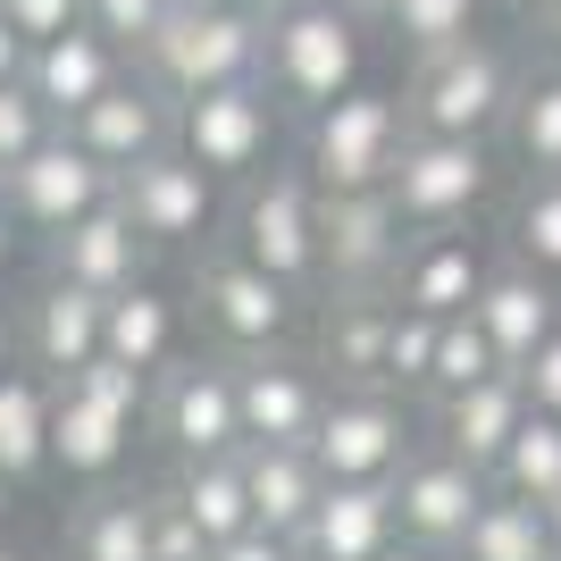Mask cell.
Here are the masks:
<instances>
[{
    "label": "cell",
    "instance_id": "cell-1",
    "mask_svg": "<svg viewBox=\"0 0 561 561\" xmlns=\"http://www.w3.org/2000/svg\"><path fill=\"white\" fill-rule=\"evenodd\" d=\"M512 93H519L512 50H494L486 34H461V43L427 50L420 68H411V84H402V117H411V135H469V142H486V135H503Z\"/></svg>",
    "mask_w": 561,
    "mask_h": 561
},
{
    "label": "cell",
    "instance_id": "cell-2",
    "mask_svg": "<svg viewBox=\"0 0 561 561\" xmlns=\"http://www.w3.org/2000/svg\"><path fill=\"white\" fill-rule=\"evenodd\" d=\"M260 76L285 101V117H319L360 84V18H344L328 0H285L260 43Z\"/></svg>",
    "mask_w": 561,
    "mask_h": 561
},
{
    "label": "cell",
    "instance_id": "cell-3",
    "mask_svg": "<svg viewBox=\"0 0 561 561\" xmlns=\"http://www.w3.org/2000/svg\"><path fill=\"white\" fill-rule=\"evenodd\" d=\"M260 43H268L260 18H234V9H218V0H176L168 25L135 50V68L151 76L168 101H193V93H210V84L260 76Z\"/></svg>",
    "mask_w": 561,
    "mask_h": 561
},
{
    "label": "cell",
    "instance_id": "cell-4",
    "mask_svg": "<svg viewBox=\"0 0 561 561\" xmlns=\"http://www.w3.org/2000/svg\"><path fill=\"white\" fill-rule=\"evenodd\" d=\"M402 142H411V117H402V93H377V84H352L344 101L310 117L302 135V176L319 193H377L394 176Z\"/></svg>",
    "mask_w": 561,
    "mask_h": 561
},
{
    "label": "cell",
    "instance_id": "cell-5",
    "mask_svg": "<svg viewBox=\"0 0 561 561\" xmlns=\"http://www.w3.org/2000/svg\"><path fill=\"white\" fill-rule=\"evenodd\" d=\"M277 142H285V101L268 93V76L176 101V151L202 160L218 185H252L260 168H277Z\"/></svg>",
    "mask_w": 561,
    "mask_h": 561
},
{
    "label": "cell",
    "instance_id": "cell-6",
    "mask_svg": "<svg viewBox=\"0 0 561 561\" xmlns=\"http://www.w3.org/2000/svg\"><path fill=\"white\" fill-rule=\"evenodd\" d=\"M411 453H420V411L394 386H335L328 420L310 436V461L328 486H386Z\"/></svg>",
    "mask_w": 561,
    "mask_h": 561
},
{
    "label": "cell",
    "instance_id": "cell-7",
    "mask_svg": "<svg viewBox=\"0 0 561 561\" xmlns=\"http://www.w3.org/2000/svg\"><path fill=\"white\" fill-rule=\"evenodd\" d=\"M227 252H243L252 268L285 277L294 294L319 285V185H310L302 168H260L243 202H234V234Z\"/></svg>",
    "mask_w": 561,
    "mask_h": 561
},
{
    "label": "cell",
    "instance_id": "cell-8",
    "mask_svg": "<svg viewBox=\"0 0 561 561\" xmlns=\"http://www.w3.org/2000/svg\"><path fill=\"white\" fill-rule=\"evenodd\" d=\"M486 193H494V151L469 142V135H411L394 176H386V202H394V218L411 234L469 227Z\"/></svg>",
    "mask_w": 561,
    "mask_h": 561
},
{
    "label": "cell",
    "instance_id": "cell-9",
    "mask_svg": "<svg viewBox=\"0 0 561 561\" xmlns=\"http://www.w3.org/2000/svg\"><path fill=\"white\" fill-rule=\"evenodd\" d=\"M193 294H202V328L218 335L227 360L277 352V344H294V328H302V294L285 277H268V268H252L243 252H210L202 277H193Z\"/></svg>",
    "mask_w": 561,
    "mask_h": 561
},
{
    "label": "cell",
    "instance_id": "cell-10",
    "mask_svg": "<svg viewBox=\"0 0 561 561\" xmlns=\"http://www.w3.org/2000/svg\"><path fill=\"white\" fill-rule=\"evenodd\" d=\"M234 369V411H243V445H310L319 420H328V369L302 360L294 344L277 352H243Z\"/></svg>",
    "mask_w": 561,
    "mask_h": 561
},
{
    "label": "cell",
    "instance_id": "cell-11",
    "mask_svg": "<svg viewBox=\"0 0 561 561\" xmlns=\"http://www.w3.org/2000/svg\"><path fill=\"white\" fill-rule=\"evenodd\" d=\"M151 427L168 436L176 461H210V453H243V411H234V369L227 352H193V360H168L151 377Z\"/></svg>",
    "mask_w": 561,
    "mask_h": 561
},
{
    "label": "cell",
    "instance_id": "cell-12",
    "mask_svg": "<svg viewBox=\"0 0 561 561\" xmlns=\"http://www.w3.org/2000/svg\"><path fill=\"white\" fill-rule=\"evenodd\" d=\"M411 227L394 218L386 185L377 193H319V285L328 294H386Z\"/></svg>",
    "mask_w": 561,
    "mask_h": 561
},
{
    "label": "cell",
    "instance_id": "cell-13",
    "mask_svg": "<svg viewBox=\"0 0 561 561\" xmlns=\"http://www.w3.org/2000/svg\"><path fill=\"white\" fill-rule=\"evenodd\" d=\"M117 210L135 218V234L151 252H176V243H202V234L218 227V176L168 142L151 160L117 168Z\"/></svg>",
    "mask_w": 561,
    "mask_h": 561
},
{
    "label": "cell",
    "instance_id": "cell-14",
    "mask_svg": "<svg viewBox=\"0 0 561 561\" xmlns=\"http://www.w3.org/2000/svg\"><path fill=\"white\" fill-rule=\"evenodd\" d=\"M101 202H117V176L68 135H50L43 151H25V160L9 168V185H0V210L18 218V227H34L43 243L59 227H76L84 210H101Z\"/></svg>",
    "mask_w": 561,
    "mask_h": 561
},
{
    "label": "cell",
    "instance_id": "cell-15",
    "mask_svg": "<svg viewBox=\"0 0 561 561\" xmlns=\"http://www.w3.org/2000/svg\"><path fill=\"white\" fill-rule=\"evenodd\" d=\"M486 494H494V469L461 461V453H445V445H420L411 461L394 469V528L411 545L453 553V545L469 537V519H478Z\"/></svg>",
    "mask_w": 561,
    "mask_h": 561
},
{
    "label": "cell",
    "instance_id": "cell-16",
    "mask_svg": "<svg viewBox=\"0 0 561 561\" xmlns=\"http://www.w3.org/2000/svg\"><path fill=\"white\" fill-rule=\"evenodd\" d=\"M59 135L84 142V151L117 176V168H135V160H151V151H168V142H176V101H168L160 84L135 68V76H117L101 101H84Z\"/></svg>",
    "mask_w": 561,
    "mask_h": 561
},
{
    "label": "cell",
    "instance_id": "cell-17",
    "mask_svg": "<svg viewBox=\"0 0 561 561\" xmlns=\"http://www.w3.org/2000/svg\"><path fill=\"white\" fill-rule=\"evenodd\" d=\"M478 328H486V344H494V360L503 369H528L537 360V344L561 328V294H553V277H537L528 260H503V268H486V285H478Z\"/></svg>",
    "mask_w": 561,
    "mask_h": 561
},
{
    "label": "cell",
    "instance_id": "cell-18",
    "mask_svg": "<svg viewBox=\"0 0 561 561\" xmlns=\"http://www.w3.org/2000/svg\"><path fill=\"white\" fill-rule=\"evenodd\" d=\"M50 277L84 285V294H126V285L151 277V243L135 234V218L117 210V202H101L76 227L50 234Z\"/></svg>",
    "mask_w": 561,
    "mask_h": 561
},
{
    "label": "cell",
    "instance_id": "cell-19",
    "mask_svg": "<svg viewBox=\"0 0 561 561\" xmlns=\"http://www.w3.org/2000/svg\"><path fill=\"white\" fill-rule=\"evenodd\" d=\"M126 76V50L110 43V34H93V25L76 18L68 34H50V43H34V59H25V93L43 101L59 126H68L84 101H101Z\"/></svg>",
    "mask_w": 561,
    "mask_h": 561
},
{
    "label": "cell",
    "instance_id": "cell-20",
    "mask_svg": "<svg viewBox=\"0 0 561 561\" xmlns=\"http://www.w3.org/2000/svg\"><path fill=\"white\" fill-rule=\"evenodd\" d=\"M478 285H486V252L469 243L461 227H436V234H411L394 260V294L402 310H427V319H453V310L478 302Z\"/></svg>",
    "mask_w": 561,
    "mask_h": 561
},
{
    "label": "cell",
    "instance_id": "cell-21",
    "mask_svg": "<svg viewBox=\"0 0 561 561\" xmlns=\"http://www.w3.org/2000/svg\"><path fill=\"white\" fill-rule=\"evenodd\" d=\"M101 302H110V294H84V285H68V277H50L43 294L25 302L18 352L50 377V386H59V377H76L84 360H101Z\"/></svg>",
    "mask_w": 561,
    "mask_h": 561
},
{
    "label": "cell",
    "instance_id": "cell-22",
    "mask_svg": "<svg viewBox=\"0 0 561 561\" xmlns=\"http://www.w3.org/2000/svg\"><path fill=\"white\" fill-rule=\"evenodd\" d=\"M519 420H528V386H519L512 369H494V377H478V386H461V394L427 402L436 445L461 453V461H478V469L503 461V445H512V427H519Z\"/></svg>",
    "mask_w": 561,
    "mask_h": 561
},
{
    "label": "cell",
    "instance_id": "cell-23",
    "mask_svg": "<svg viewBox=\"0 0 561 561\" xmlns=\"http://www.w3.org/2000/svg\"><path fill=\"white\" fill-rule=\"evenodd\" d=\"M386 335H394V294H328L310 360L328 386H386Z\"/></svg>",
    "mask_w": 561,
    "mask_h": 561
},
{
    "label": "cell",
    "instance_id": "cell-24",
    "mask_svg": "<svg viewBox=\"0 0 561 561\" xmlns=\"http://www.w3.org/2000/svg\"><path fill=\"white\" fill-rule=\"evenodd\" d=\"M394 537L402 528H394V478H386V486H328L294 545H302V561H377Z\"/></svg>",
    "mask_w": 561,
    "mask_h": 561
},
{
    "label": "cell",
    "instance_id": "cell-25",
    "mask_svg": "<svg viewBox=\"0 0 561 561\" xmlns=\"http://www.w3.org/2000/svg\"><path fill=\"white\" fill-rule=\"evenodd\" d=\"M126 436H135V420H126L117 402L84 394L76 377L50 386V469H68V478H110V469L126 461Z\"/></svg>",
    "mask_w": 561,
    "mask_h": 561
},
{
    "label": "cell",
    "instance_id": "cell-26",
    "mask_svg": "<svg viewBox=\"0 0 561 561\" xmlns=\"http://www.w3.org/2000/svg\"><path fill=\"white\" fill-rule=\"evenodd\" d=\"M234 461H243V494H252V528L302 537V519L319 512V494H328L310 445H243Z\"/></svg>",
    "mask_w": 561,
    "mask_h": 561
},
{
    "label": "cell",
    "instance_id": "cell-27",
    "mask_svg": "<svg viewBox=\"0 0 561 561\" xmlns=\"http://www.w3.org/2000/svg\"><path fill=\"white\" fill-rule=\"evenodd\" d=\"M101 352L126 360V369H142V377H160L168 360H176V302L151 294V285L110 294V302H101Z\"/></svg>",
    "mask_w": 561,
    "mask_h": 561
},
{
    "label": "cell",
    "instance_id": "cell-28",
    "mask_svg": "<svg viewBox=\"0 0 561 561\" xmlns=\"http://www.w3.org/2000/svg\"><path fill=\"white\" fill-rule=\"evenodd\" d=\"M68 561H151V486H110L76 503Z\"/></svg>",
    "mask_w": 561,
    "mask_h": 561
},
{
    "label": "cell",
    "instance_id": "cell-29",
    "mask_svg": "<svg viewBox=\"0 0 561 561\" xmlns=\"http://www.w3.org/2000/svg\"><path fill=\"white\" fill-rule=\"evenodd\" d=\"M50 469V386L34 369L0 377V478L9 486H34Z\"/></svg>",
    "mask_w": 561,
    "mask_h": 561
},
{
    "label": "cell",
    "instance_id": "cell-30",
    "mask_svg": "<svg viewBox=\"0 0 561 561\" xmlns=\"http://www.w3.org/2000/svg\"><path fill=\"white\" fill-rule=\"evenodd\" d=\"M176 503L193 512V528L210 545H227V537H243L252 528V494H243V461L234 453H210V461H176Z\"/></svg>",
    "mask_w": 561,
    "mask_h": 561
},
{
    "label": "cell",
    "instance_id": "cell-31",
    "mask_svg": "<svg viewBox=\"0 0 561 561\" xmlns=\"http://www.w3.org/2000/svg\"><path fill=\"white\" fill-rule=\"evenodd\" d=\"M503 142H512L519 176H561V68L545 59L537 76H519L512 117H503Z\"/></svg>",
    "mask_w": 561,
    "mask_h": 561
},
{
    "label": "cell",
    "instance_id": "cell-32",
    "mask_svg": "<svg viewBox=\"0 0 561 561\" xmlns=\"http://www.w3.org/2000/svg\"><path fill=\"white\" fill-rule=\"evenodd\" d=\"M453 561H553V528H545L537 503L494 486L478 503V519H469V537L453 545Z\"/></svg>",
    "mask_w": 561,
    "mask_h": 561
},
{
    "label": "cell",
    "instance_id": "cell-33",
    "mask_svg": "<svg viewBox=\"0 0 561 561\" xmlns=\"http://www.w3.org/2000/svg\"><path fill=\"white\" fill-rule=\"evenodd\" d=\"M494 486L519 494V503H537V512L561 494V420L553 411L528 402V420L512 427V445H503V461H494Z\"/></svg>",
    "mask_w": 561,
    "mask_h": 561
},
{
    "label": "cell",
    "instance_id": "cell-34",
    "mask_svg": "<svg viewBox=\"0 0 561 561\" xmlns=\"http://www.w3.org/2000/svg\"><path fill=\"white\" fill-rule=\"evenodd\" d=\"M503 360H494L486 328H478V310H453V319H436V352H427V402L461 394V386H478V377H494Z\"/></svg>",
    "mask_w": 561,
    "mask_h": 561
},
{
    "label": "cell",
    "instance_id": "cell-35",
    "mask_svg": "<svg viewBox=\"0 0 561 561\" xmlns=\"http://www.w3.org/2000/svg\"><path fill=\"white\" fill-rule=\"evenodd\" d=\"M512 260L537 277H561V176H528L512 202Z\"/></svg>",
    "mask_w": 561,
    "mask_h": 561
},
{
    "label": "cell",
    "instance_id": "cell-36",
    "mask_svg": "<svg viewBox=\"0 0 561 561\" xmlns=\"http://www.w3.org/2000/svg\"><path fill=\"white\" fill-rule=\"evenodd\" d=\"M478 9H486V0H386V9H377V25H386V34H394L402 50H445V43H461V34H478Z\"/></svg>",
    "mask_w": 561,
    "mask_h": 561
},
{
    "label": "cell",
    "instance_id": "cell-37",
    "mask_svg": "<svg viewBox=\"0 0 561 561\" xmlns=\"http://www.w3.org/2000/svg\"><path fill=\"white\" fill-rule=\"evenodd\" d=\"M427 352H436V319L394 302V335H386V386L394 394H420L427 386Z\"/></svg>",
    "mask_w": 561,
    "mask_h": 561
},
{
    "label": "cell",
    "instance_id": "cell-38",
    "mask_svg": "<svg viewBox=\"0 0 561 561\" xmlns=\"http://www.w3.org/2000/svg\"><path fill=\"white\" fill-rule=\"evenodd\" d=\"M50 135H59V117L25 93V84H0V168H18L25 151H43Z\"/></svg>",
    "mask_w": 561,
    "mask_h": 561
},
{
    "label": "cell",
    "instance_id": "cell-39",
    "mask_svg": "<svg viewBox=\"0 0 561 561\" xmlns=\"http://www.w3.org/2000/svg\"><path fill=\"white\" fill-rule=\"evenodd\" d=\"M168 9H176V0H84V25H93V34H110V43L135 59V50L168 25Z\"/></svg>",
    "mask_w": 561,
    "mask_h": 561
},
{
    "label": "cell",
    "instance_id": "cell-40",
    "mask_svg": "<svg viewBox=\"0 0 561 561\" xmlns=\"http://www.w3.org/2000/svg\"><path fill=\"white\" fill-rule=\"evenodd\" d=\"M151 561H210V537L193 528L176 486H151Z\"/></svg>",
    "mask_w": 561,
    "mask_h": 561
},
{
    "label": "cell",
    "instance_id": "cell-41",
    "mask_svg": "<svg viewBox=\"0 0 561 561\" xmlns=\"http://www.w3.org/2000/svg\"><path fill=\"white\" fill-rule=\"evenodd\" d=\"M0 18L18 25L25 43H50V34H68L84 18V0H0Z\"/></svg>",
    "mask_w": 561,
    "mask_h": 561
},
{
    "label": "cell",
    "instance_id": "cell-42",
    "mask_svg": "<svg viewBox=\"0 0 561 561\" xmlns=\"http://www.w3.org/2000/svg\"><path fill=\"white\" fill-rule=\"evenodd\" d=\"M519 386H528V402H537V411H553V420H561V328L537 344V360L519 369Z\"/></svg>",
    "mask_w": 561,
    "mask_h": 561
},
{
    "label": "cell",
    "instance_id": "cell-43",
    "mask_svg": "<svg viewBox=\"0 0 561 561\" xmlns=\"http://www.w3.org/2000/svg\"><path fill=\"white\" fill-rule=\"evenodd\" d=\"M210 561H302V545H294V537H268V528H243V537L210 545Z\"/></svg>",
    "mask_w": 561,
    "mask_h": 561
},
{
    "label": "cell",
    "instance_id": "cell-44",
    "mask_svg": "<svg viewBox=\"0 0 561 561\" xmlns=\"http://www.w3.org/2000/svg\"><path fill=\"white\" fill-rule=\"evenodd\" d=\"M25 59H34V43H25L18 25L0 18V84H25Z\"/></svg>",
    "mask_w": 561,
    "mask_h": 561
},
{
    "label": "cell",
    "instance_id": "cell-45",
    "mask_svg": "<svg viewBox=\"0 0 561 561\" xmlns=\"http://www.w3.org/2000/svg\"><path fill=\"white\" fill-rule=\"evenodd\" d=\"M377 561H453V553H436V545H411V537H394Z\"/></svg>",
    "mask_w": 561,
    "mask_h": 561
},
{
    "label": "cell",
    "instance_id": "cell-46",
    "mask_svg": "<svg viewBox=\"0 0 561 561\" xmlns=\"http://www.w3.org/2000/svg\"><path fill=\"white\" fill-rule=\"evenodd\" d=\"M218 9H234V18H260V25H268V18L285 9V0H218Z\"/></svg>",
    "mask_w": 561,
    "mask_h": 561
},
{
    "label": "cell",
    "instance_id": "cell-47",
    "mask_svg": "<svg viewBox=\"0 0 561 561\" xmlns=\"http://www.w3.org/2000/svg\"><path fill=\"white\" fill-rule=\"evenodd\" d=\"M18 369V319H9V310H0V377Z\"/></svg>",
    "mask_w": 561,
    "mask_h": 561
},
{
    "label": "cell",
    "instance_id": "cell-48",
    "mask_svg": "<svg viewBox=\"0 0 561 561\" xmlns=\"http://www.w3.org/2000/svg\"><path fill=\"white\" fill-rule=\"evenodd\" d=\"M537 25H545V59L561 68V9H553V18H537Z\"/></svg>",
    "mask_w": 561,
    "mask_h": 561
},
{
    "label": "cell",
    "instance_id": "cell-49",
    "mask_svg": "<svg viewBox=\"0 0 561 561\" xmlns=\"http://www.w3.org/2000/svg\"><path fill=\"white\" fill-rule=\"evenodd\" d=\"M328 9H344V18H360V25H369L377 9H386V0H328Z\"/></svg>",
    "mask_w": 561,
    "mask_h": 561
},
{
    "label": "cell",
    "instance_id": "cell-50",
    "mask_svg": "<svg viewBox=\"0 0 561 561\" xmlns=\"http://www.w3.org/2000/svg\"><path fill=\"white\" fill-rule=\"evenodd\" d=\"M9 234H18V218H9V210H0V268H9Z\"/></svg>",
    "mask_w": 561,
    "mask_h": 561
},
{
    "label": "cell",
    "instance_id": "cell-51",
    "mask_svg": "<svg viewBox=\"0 0 561 561\" xmlns=\"http://www.w3.org/2000/svg\"><path fill=\"white\" fill-rule=\"evenodd\" d=\"M545 528H553V545H561V494H553V503H545Z\"/></svg>",
    "mask_w": 561,
    "mask_h": 561
},
{
    "label": "cell",
    "instance_id": "cell-52",
    "mask_svg": "<svg viewBox=\"0 0 561 561\" xmlns=\"http://www.w3.org/2000/svg\"><path fill=\"white\" fill-rule=\"evenodd\" d=\"M519 9H528V18H553V9H561V0H519Z\"/></svg>",
    "mask_w": 561,
    "mask_h": 561
},
{
    "label": "cell",
    "instance_id": "cell-53",
    "mask_svg": "<svg viewBox=\"0 0 561 561\" xmlns=\"http://www.w3.org/2000/svg\"><path fill=\"white\" fill-rule=\"evenodd\" d=\"M9 494H18V486H9V478H0V512H9Z\"/></svg>",
    "mask_w": 561,
    "mask_h": 561
},
{
    "label": "cell",
    "instance_id": "cell-54",
    "mask_svg": "<svg viewBox=\"0 0 561 561\" xmlns=\"http://www.w3.org/2000/svg\"><path fill=\"white\" fill-rule=\"evenodd\" d=\"M0 561H25V553H9V545H0Z\"/></svg>",
    "mask_w": 561,
    "mask_h": 561
},
{
    "label": "cell",
    "instance_id": "cell-55",
    "mask_svg": "<svg viewBox=\"0 0 561 561\" xmlns=\"http://www.w3.org/2000/svg\"><path fill=\"white\" fill-rule=\"evenodd\" d=\"M0 185H9V168H0Z\"/></svg>",
    "mask_w": 561,
    "mask_h": 561
},
{
    "label": "cell",
    "instance_id": "cell-56",
    "mask_svg": "<svg viewBox=\"0 0 561 561\" xmlns=\"http://www.w3.org/2000/svg\"><path fill=\"white\" fill-rule=\"evenodd\" d=\"M553 561H561V545H553Z\"/></svg>",
    "mask_w": 561,
    "mask_h": 561
}]
</instances>
